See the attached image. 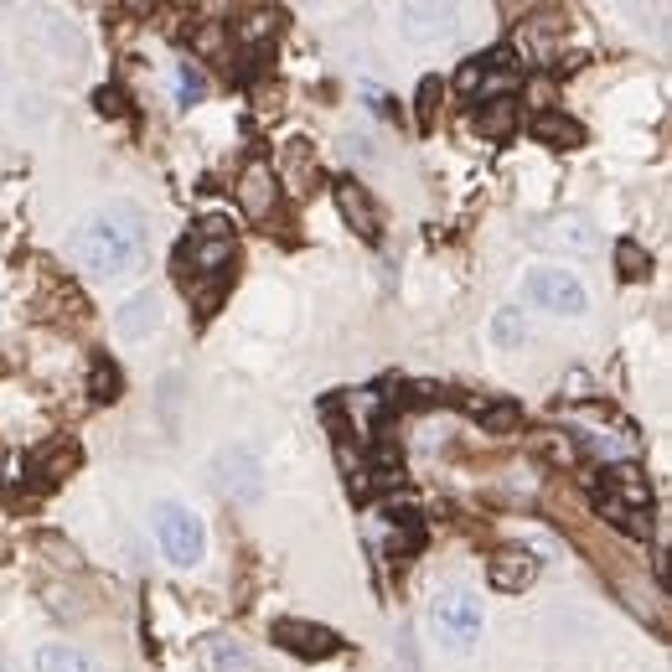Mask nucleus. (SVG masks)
Instances as JSON below:
<instances>
[{
    "label": "nucleus",
    "mask_w": 672,
    "mask_h": 672,
    "mask_svg": "<svg viewBox=\"0 0 672 672\" xmlns=\"http://www.w3.org/2000/svg\"><path fill=\"white\" fill-rule=\"evenodd\" d=\"M68 254L88 269V274H130L145 264L150 254V228H145V212L135 202H109L99 218L78 223V233L68 238Z\"/></svg>",
    "instance_id": "nucleus-1"
},
{
    "label": "nucleus",
    "mask_w": 672,
    "mask_h": 672,
    "mask_svg": "<svg viewBox=\"0 0 672 672\" xmlns=\"http://www.w3.org/2000/svg\"><path fill=\"white\" fill-rule=\"evenodd\" d=\"M430 626H435V636H440L445 652L466 657L476 641H481V631H486L481 595L466 590V585H445V590L435 595V605H430Z\"/></svg>",
    "instance_id": "nucleus-2"
},
{
    "label": "nucleus",
    "mask_w": 672,
    "mask_h": 672,
    "mask_svg": "<svg viewBox=\"0 0 672 672\" xmlns=\"http://www.w3.org/2000/svg\"><path fill=\"white\" fill-rule=\"evenodd\" d=\"M150 528H156L161 554L176 569H197L207 559V523L187 502H156V507H150Z\"/></svg>",
    "instance_id": "nucleus-3"
},
{
    "label": "nucleus",
    "mask_w": 672,
    "mask_h": 672,
    "mask_svg": "<svg viewBox=\"0 0 672 672\" xmlns=\"http://www.w3.org/2000/svg\"><path fill=\"white\" fill-rule=\"evenodd\" d=\"M523 300L538 305V311H554V316H585L590 311V295L579 285V274L564 264H543L523 280Z\"/></svg>",
    "instance_id": "nucleus-4"
},
{
    "label": "nucleus",
    "mask_w": 672,
    "mask_h": 672,
    "mask_svg": "<svg viewBox=\"0 0 672 672\" xmlns=\"http://www.w3.org/2000/svg\"><path fill=\"white\" fill-rule=\"evenodd\" d=\"M212 471H218L223 497H233V502H259L264 497V461H259L254 445H223Z\"/></svg>",
    "instance_id": "nucleus-5"
},
{
    "label": "nucleus",
    "mask_w": 672,
    "mask_h": 672,
    "mask_svg": "<svg viewBox=\"0 0 672 672\" xmlns=\"http://www.w3.org/2000/svg\"><path fill=\"white\" fill-rule=\"evenodd\" d=\"M161 321H166L161 295L156 290H140V295H130L114 311V336H119V342H145L150 331H161Z\"/></svg>",
    "instance_id": "nucleus-6"
},
{
    "label": "nucleus",
    "mask_w": 672,
    "mask_h": 672,
    "mask_svg": "<svg viewBox=\"0 0 672 672\" xmlns=\"http://www.w3.org/2000/svg\"><path fill=\"white\" fill-rule=\"evenodd\" d=\"M233 192H238V207L249 212V218H269L274 202H280V176H274V166H264V161H249Z\"/></svg>",
    "instance_id": "nucleus-7"
},
{
    "label": "nucleus",
    "mask_w": 672,
    "mask_h": 672,
    "mask_svg": "<svg viewBox=\"0 0 672 672\" xmlns=\"http://www.w3.org/2000/svg\"><path fill=\"white\" fill-rule=\"evenodd\" d=\"M274 641L295 657H311V662H321L342 647V636L326 631V626H311V621H274Z\"/></svg>",
    "instance_id": "nucleus-8"
},
{
    "label": "nucleus",
    "mask_w": 672,
    "mask_h": 672,
    "mask_svg": "<svg viewBox=\"0 0 672 672\" xmlns=\"http://www.w3.org/2000/svg\"><path fill=\"white\" fill-rule=\"evenodd\" d=\"M486 579H492V590H502V595H523L538 579V559L528 548H502V554L486 559Z\"/></svg>",
    "instance_id": "nucleus-9"
},
{
    "label": "nucleus",
    "mask_w": 672,
    "mask_h": 672,
    "mask_svg": "<svg viewBox=\"0 0 672 672\" xmlns=\"http://www.w3.org/2000/svg\"><path fill=\"white\" fill-rule=\"evenodd\" d=\"M399 32L409 42H440L455 32V11L450 6H404L399 11Z\"/></svg>",
    "instance_id": "nucleus-10"
},
{
    "label": "nucleus",
    "mask_w": 672,
    "mask_h": 672,
    "mask_svg": "<svg viewBox=\"0 0 672 672\" xmlns=\"http://www.w3.org/2000/svg\"><path fill=\"white\" fill-rule=\"evenodd\" d=\"M471 125H476V135H486V140H507V135L517 130V99H512V94H507V99H481L476 114H471Z\"/></svg>",
    "instance_id": "nucleus-11"
},
{
    "label": "nucleus",
    "mask_w": 672,
    "mask_h": 672,
    "mask_svg": "<svg viewBox=\"0 0 672 672\" xmlns=\"http://www.w3.org/2000/svg\"><path fill=\"white\" fill-rule=\"evenodd\" d=\"M336 207H342V218H347L362 238H378V207L368 202V192H362L357 181H342V187H336Z\"/></svg>",
    "instance_id": "nucleus-12"
},
{
    "label": "nucleus",
    "mask_w": 672,
    "mask_h": 672,
    "mask_svg": "<svg viewBox=\"0 0 672 672\" xmlns=\"http://www.w3.org/2000/svg\"><path fill=\"white\" fill-rule=\"evenodd\" d=\"M202 662H207L212 672H254L249 647H243V641H233V636H207V641H202Z\"/></svg>",
    "instance_id": "nucleus-13"
},
{
    "label": "nucleus",
    "mask_w": 672,
    "mask_h": 672,
    "mask_svg": "<svg viewBox=\"0 0 672 672\" xmlns=\"http://www.w3.org/2000/svg\"><path fill=\"white\" fill-rule=\"evenodd\" d=\"M37 672H104L88 652L68 647V641H47V647L37 652Z\"/></svg>",
    "instance_id": "nucleus-14"
},
{
    "label": "nucleus",
    "mask_w": 672,
    "mask_h": 672,
    "mask_svg": "<svg viewBox=\"0 0 672 672\" xmlns=\"http://www.w3.org/2000/svg\"><path fill=\"white\" fill-rule=\"evenodd\" d=\"M533 135H538V140H548V145H564V150H569V145H585V130H579L574 119L548 114V109L533 119Z\"/></svg>",
    "instance_id": "nucleus-15"
},
{
    "label": "nucleus",
    "mask_w": 672,
    "mask_h": 672,
    "mask_svg": "<svg viewBox=\"0 0 672 672\" xmlns=\"http://www.w3.org/2000/svg\"><path fill=\"white\" fill-rule=\"evenodd\" d=\"M543 243H559V249H574V254H590L595 249V233H590V223L585 218H559L554 223V233H543Z\"/></svg>",
    "instance_id": "nucleus-16"
},
{
    "label": "nucleus",
    "mask_w": 672,
    "mask_h": 672,
    "mask_svg": "<svg viewBox=\"0 0 672 672\" xmlns=\"http://www.w3.org/2000/svg\"><path fill=\"white\" fill-rule=\"evenodd\" d=\"M476 414H481V430H486V435H512L517 424H523V404H507V399L481 404Z\"/></svg>",
    "instance_id": "nucleus-17"
},
{
    "label": "nucleus",
    "mask_w": 672,
    "mask_h": 672,
    "mask_svg": "<svg viewBox=\"0 0 672 672\" xmlns=\"http://www.w3.org/2000/svg\"><path fill=\"white\" fill-rule=\"evenodd\" d=\"M616 269H621V280H647V274H652V254L641 249L636 238H621L616 243Z\"/></svg>",
    "instance_id": "nucleus-18"
},
{
    "label": "nucleus",
    "mask_w": 672,
    "mask_h": 672,
    "mask_svg": "<svg viewBox=\"0 0 672 672\" xmlns=\"http://www.w3.org/2000/svg\"><path fill=\"white\" fill-rule=\"evenodd\" d=\"M207 88H212V83H207V73H202L197 63H181V68H176V104H181V109L202 104Z\"/></svg>",
    "instance_id": "nucleus-19"
},
{
    "label": "nucleus",
    "mask_w": 672,
    "mask_h": 672,
    "mask_svg": "<svg viewBox=\"0 0 672 672\" xmlns=\"http://www.w3.org/2000/svg\"><path fill=\"white\" fill-rule=\"evenodd\" d=\"M274 26H280V16H269V11H254L249 21H233V37H238V42H254V47H259V42L274 32Z\"/></svg>",
    "instance_id": "nucleus-20"
},
{
    "label": "nucleus",
    "mask_w": 672,
    "mask_h": 672,
    "mask_svg": "<svg viewBox=\"0 0 672 672\" xmlns=\"http://www.w3.org/2000/svg\"><path fill=\"white\" fill-rule=\"evenodd\" d=\"M88 388H94L99 404H114V399H119V373L109 368L104 357H94V383H88Z\"/></svg>",
    "instance_id": "nucleus-21"
},
{
    "label": "nucleus",
    "mask_w": 672,
    "mask_h": 672,
    "mask_svg": "<svg viewBox=\"0 0 672 672\" xmlns=\"http://www.w3.org/2000/svg\"><path fill=\"white\" fill-rule=\"evenodd\" d=\"M492 336H497V342H507V347H523V342H528V326L517 321L512 311H502V316L492 321Z\"/></svg>",
    "instance_id": "nucleus-22"
},
{
    "label": "nucleus",
    "mask_w": 672,
    "mask_h": 672,
    "mask_svg": "<svg viewBox=\"0 0 672 672\" xmlns=\"http://www.w3.org/2000/svg\"><path fill=\"white\" fill-rule=\"evenodd\" d=\"M435 99H440V83L424 78L419 83V125H430V119H435Z\"/></svg>",
    "instance_id": "nucleus-23"
},
{
    "label": "nucleus",
    "mask_w": 672,
    "mask_h": 672,
    "mask_svg": "<svg viewBox=\"0 0 672 672\" xmlns=\"http://www.w3.org/2000/svg\"><path fill=\"white\" fill-rule=\"evenodd\" d=\"M99 109L104 114H125V94H119V88H99Z\"/></svg>",
    "instance_id": "nucleus-24"
}]
</instances>
